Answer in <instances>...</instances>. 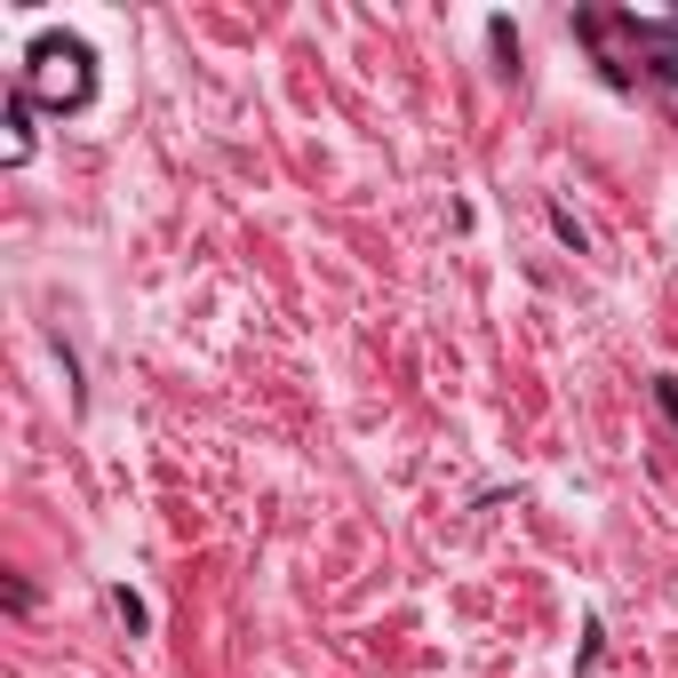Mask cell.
I'll use <instances>...</instances> for the list:
<instances>
[{
    "label": "cell",
    "instance_id": "6da1fadb",
    "mask_svg": "<svg viewBox=\"0 0 678 678\" xmlns=\"http://www.w3.org/2000/svg\"><path fill=\"white\" fill-rule=\"evenodd\" d=\"M24 64H32L24 96H41V105H56V112H80L96 96V56H88V41H73V32H41Z\"/></svg>",
    "mask_w": 678,
    "mask_h": 678
},
{
    "label": "cell",
    "instance_id": "7a4b0ae2",
    "mask_svg": "<svg viewBox=\"0 0 678 678\" xmlns=\"http://www.w3.org/2000/svg\"><path fill=\"white\" fill-rule=\"evenodd\" d=\"M24 152H32V96L17 88L9 96V160H24Z\"/></svg>",
    "mask_w": 678,
    "mask_h": 678
},
{
    "label": "cell",
    "instance_id": "3957f363",
    "mask_svg": "<svg viewBox=\"0 0 678 678\" xmlns=\"http://www.w3.org/2000/svg\"><path fill=\"white\" fill-rule=\"evenodd\" d=\"M112 615H120L128 631H152V615H144V599H136L128 583H112Z\"/></svg>",
    "mask_w": 678,
    "mask_h": 678
},
{
    "label": "cell",
    "instance_id": "277c9868",
    "mask_svg": "<svg viewBox=\"0 0 678 678\" xmlns=\"http://www.w3.org/2000/svg\"><path fill=\"white\" fill-rule=\"evenodd\" d=\"M551 232H559V240H567V248H574V256H583V248H591V240H583V224H574V216H567V208H559V200H551Z\"/></svg>",
    "mask_w": 678,
    "mask_h": 678
},
{
    "label": "cell",
    "instance_id": "5b68a950",
    "mask_svg": "<svg viewBox=\"0 0 678 678\" xmlns=\"http://www.w3.org/2000/svg\"><path fill=\"white\" fill-rule=\"evenodd\" d=\"M487 32H495V49H503V64H519V32H512V17H495Z\"/></svg>",
    "mask_w": 678,
    "mask_h": 678
},
{
    "label": "cell",
    "instance_id": "8992f818",
    "mask_svg": "<svg viewBox=\"0 0 678 678\" xmlns=\"http://www.w3.org/2000/svg\"><path fill=\"white\" fill-rule=\"evenodd\" d=\"M655 407H663L670 431H678V376H655Z\"/></svg>",
    "mask_w": 678,
    "mask_h": 678
}]
</instances>
